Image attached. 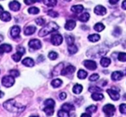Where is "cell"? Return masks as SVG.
<instances>
[{
    "instance_id": "74e56055",
    "label": "cell",
    "mask_w": 126,
    "mask_h": 117,
    "mask_svg": "<svg viewBox=\"0 0 126 117\" xmlns=\"http://www.w3.org/2000/svg\"><path fill=\"white\" fill-rule=\"evenodd\" d=\"M88 90L92 93H97V92L102 91V89L97 87V86H91V87L88 89Z\"/></svg>"
},
{
    "instance_id": "5b68a950",
    "label": "cell",
    "mask_w": 126,
    "mask_h": 117,
    "mask_svg": "<svg viewBox=\"0 0 126 117\" xmlns=\"http://www.w3.org/2000/svg\"><path fill=\"white\" fill-rule=\"evenodd\" d=\"M115 107L111 104H108L106 105L103 106V111L104 112V114L107 116H113L115 113Z\"/></svg>"
},
{
    "instance_id": "11a10c76",
    "label": "cell",
    "mask_w": 126,
    "mask_h": 117,
    "mask_svg": "<svg viewBox=\"0 0 126 117\" xmlns=\"http://www.w3.org/2000/svg\"><path fill=\"white\" fill-rule=\"evenodd\" d=\"M3 12V7H2L1 5H0V14H1Z\"/></svg>"
},
{
    "instance_id": "2e32d148",
    "label": "cell",
    "mask_w": 126,
    "mask_h": 117,
    "mask_svg": "<svg viewBox=\"0 0 126 117\" xmlns=\"http://www.w3.org/2000/svg\"><path fill=\"white\" fill-rule=\"evenodd\" d=\"M22 64H23L24 65L27 66V67H33L34 65V62L31 58H25L23 61H22Z\"/></svg>"
},
{
    "instance_id": "3957f363",
    "label": "cell",
    "mask_w": 126,
    "mask_h": 117,
    "mask_svg": "<svg viewBox=\"0 0 126 117\" xmlns=\"http://www.w3.org/2000/svg\"><path fill=\"white\" fill-rule=\"evenodd\" d=\"M119 89H117V88H114V87H112L111 89L109 90H107V93L109 94V95L110 96V98L112 99L113 100H118L120 97L119 94Z\"/></svg>"
},
{
    "instance_id": "ac0fdd59",
    "label": "cell",
    "mask_w": 126,
    "mask_h": 117,
    "mask_svg": "<svg viewBox=\"0 0 126 117\" xmlns=\"http://www.w3.org/2000/svg\"><path fill=\"white\" fill-rule=\"evenodd\" d=\"M71 10L76 13H80L83 11V6L82 5H74L71 8Z\"/></svg>"
},
{
    "instance_id": "d4e9b609",
    "label": "cell",
    "mask_w": 126,
    "mask_h": 117,
    "mask_svg": "<svg viewBox=\"0 0 126 117\" xmlns=\"http://www.w3.org/2000/svg\"><path fill=\"white\" fill-rule=\"evenodd\" d=\"M43 3L47 7H55L57 4V1H56V0H45Z\"/></svg>"
},
{
    "instance_id": "7c38bea8",
    "label": "cell",
    "mask_w": 126,
    "mask_h": 117,
    "mask_svg": "<svg viewBox=\"0 0 126 117\" xmlns=\"http://www.w3.org/2000/svg\"><path fill=\"white\" fill-rule=\"evenodd\" d=\"M20 33V28L19 26H14L12 27L11 30H10V34L13 38H16L19 36V34Z\"/></svg>"
},
{
    "instance_id": "9c48e42d",
    "label": "cell",
    "mask_w": 126,
    "mask_h": 117,
    "mask_svg": "<svg viewBox=\"0 0 126 117\" xmlns=\"http://www.w3.org/2000/svg\"><path fill=\"white\" fill-rule=\"evenodd\" d=\"M83 64L87 69L90 70H95L97 69V63L93 60H85Z\"/></svg>"
},
{
    "instance_id": "4dcf8cb0",
    "label": "cell",
    "mask_w": 126,
    "mask_h": 117,
    "mask_svg": "<svg viewBox=\"0 0 126 117\" xmlns=\"http://www.w3.org/2000/svg\"><path fill=\"white\" fill-rule=\"evenodd\" d=\"M78 47H77L76 45H74V44H72V45H70L68 47V51H69V53H70L71 54H75L78 52Z\"/></svg>"
},
{
    "instance_id": "f907efd6",
    "label": "cell",
    "mask_w": 126,
    "mask_h": 117,
    "mask_svg": "<svg viewBox=\"0 0 126 117\" xmlns=\"http://www.w3.org/2000/svg\"><path fill=\"white\" fill-rule=\"evenodd\" d=\"M38 59H39V62H41V61H43V60L45 59V57L43 55H40Z\"/></svg>"
},
{
    "instance_id": "c3c4849f",
    "label": "cell",
    "mask_w": 126,
    "mask_h": 117,
    "mask_svg": "<svg viewBox=\"0 0 126 117\" xmlns=\"http://www.w3.org/2000/svg\"><path fill=\"white\" fill-rule=\"evenodd\" d=\"M24 3H25L26 4H32V3H36V1H28V0H25V1H24Z\"/></svg>"
},
{
    "instance_id": "680465c9",
    "label": "cell",
    "mask_w": 126,
    "mask_h": 117,
    "mask_svg": "<svg viewBox=\"0 0 126 117\" xmlns=\"http://www.w3.org/2000/svg\"><path fill=\"white\" fill-rule=\"evenodd\" d=\"M30 117H38V116H30Z\"/></svg>"
},
{
    "instance_id": "7dc6e473",
    "label": "cell",
    "mask_w": 126,
    "mask_h": 117,
    "mask_svg": "<svg viewBox=\"0 0 126 117\" xmlns=\"http://www.w3.org/2000/svg\"><path fill=\"white\" fill-rule=\"evenodd\" d=\"M59 96H60V99H61V100H65V99L66 98V94L65 92H62V93L60 94V95H59Z\"/></svg>"
},
{
    "instance_id": "e0dca14e",
    "label": "cell",
    "mask_w": 126,
    "mask_h": 117,
    "mask_svg": "<svg viewBox=\"0 0 126 117\" xmlns=\"http://www.w3.org/2000/svg\"><path fill=\"white\" fill-rule=\"evenodd\" d=\"M35 30L36 28L34 26H28L24 29V34H25V35H31V34H33L35 32Z\"/></svg>"
},
{
    "instance_id": "681fc988",
    "label": "cell",
    "mask_w": 126,
    "mask_h": 117,
    "mask_svg": "<svg viewBox=\"0 0 126 117\" xmlns=\"http://www.w3.org/2000/svg\"><path fill=\"white\" fill-rule=\"evenodd\" d=\"M81 117H91V115L87 114V113H84V114H82Z\"/></svg>"
},
{
    "instance_id": "603a6c76",
    "label": "cell",
    "mask_w": 126,
    "mask_h": 117,
    "mask_svg": "<svg viewBox=\"0 0 126 117\" xmlns=\"http://www.w3.org/2000/svg\"><path fill=\"white\" fill-rule=\"evenodd\" d=\"M89 18H90V14H89L88 13H84L79 16L78 19L80 20L81 22H87L89 20Z\"/></svg>"
},
{
    "instance_id": "d590c367",
    "label": "cell",
    "mask_w": 126,
    "mask_h": 117,
    "mask_svg": "<svg viewBox=\"0 0 126 117\" xmlns=\"http://www.w3.org/2000/svg\"><path fill=\"white\" fill-rule=\"evenodd\" d=\"M22 55L23 54H19V53H16L15 54H13L12 55V58H13L14 60H15V62H19L20 59H21V58H22Z\"/></svg>"
},
{
    "instance_id": "ba28073f",
    "label": "cell",
    "mask_w": 126,
    "mask_h": 117,
    "mask_svg": "<svg viewBox=\"0 0 126 117\" xmlns=\"http://www.w3.org/2000/svg\"><path fill=\"white\" fill-rule=\"evenodd\" d=\"M63 41V38L61 34H54L51 37V43L54 44V45H60L62 43Z\"/></svg>"
},
{
    "instance_id": "5bb4252c",
    "label": "cell",
    "mask_w": 126,
    "mask_h": 117,
    "mask_svg": "<svg viewBox=\"0 0 126 117\" xmlns=\"http://www.w3.org/2000/svg\"><path fill=\"white\" fill-rule=\"evenodd\" d=\"M124 77V74L120 71H114L111 75V78L113 80H120Z\"/></svg>"
},
{
    "instance_id": "816d5d0a",
    "label": "cell",
    "mask_w": 126,
    "mask_h": 117,
    "mask_svg": "<svg viewBox=\"0 0 126 117\" xmlns=\"http://www.w3.org/2000/svg\"><path fill=\"white\" fill-rule=\"evenodd\" d=\"M126 2L125 1V2H123V3H122V8H123V9H125H125H126Z\"/></svg>"
},
{
    "instance_id": "ab89813d",
    "label": "cell",
    "mask_w": 126,
    "mask_h": 117,
    "mask_svg": "<svg viewBox=\"0 0 126 117\" xmlns=\"http://www.w3.org/2000/svg\"><path fill=\"white\" fill-rule=\"evenodd\" d=\"M45 19H43V18H41V17H40V18H38V19H35V23H37L38 25H44L45 24Z\"/></svg>"
},
{
    "instance_id": "44dd1931",
    "label": "cell",
    "mask_w": 126,
    "mask_h": 117,
    "mask_svg": "<svg viewBox=\"0 0 126 117\" xmlns=\"http://www.w3.org/2000/svg\"><path fill=\"white\" fill-rule=\"evenodd\" d=\"M100 64L103 67H108V66L111 64V60L109 59V58L103 57V58H102V59L100 60Z\"/></svg>"
},
{
    "instance_id": "cb8c5ba5",
    "label": "cell",
    "mask_w": 126,
    "mask_h": 117,
    "mask_svg": "<svg viewBox=\"0 0 126 117\" xmlns=\"http://www.w3.org/2000/svg\"><path fill=\"white\" fill-rule=\"evenodd\" d=\"M62 110H64V111H71V110H74V106L72 105L69 104V103H66V104H64L62 105Z\"/></svg>"
},
{
    "instance_id": "4fadbf2b",
    "label": "cell",
    "mask_w": 126,
    "mask_h": 117,
    "mask_svg": "<svg viewBox=\"0 0 126 117\" xmlns=\"http://www.w3.org/2000/svg\"><path fill=\"white\" fill-rule=\"evenodd\" d=\"M75 27H76V22L74 20H68L65 24V29L66 30H69V31L74 29Z\"/></svg>"
},
{
    "instance_id": "4316f807",
    "label": "cell",
    "mask_w": 126,
    "mask_h": 117,
    "mask_svg": "<svg viewBox=\"0 0 126 117\" xmlns=\"http://www.w3.org/2000/svg\"><path fill=\"white\" fill-rule=\"evenodd\" d=\"M62 84V80H60V79H56V80H52V82H51V85L53 86L54 88L60 87Z\"/></svg>"
},
{
    "instance_id": "ee69618b",
    "label": "cell",
    "mask_w": 126,
    "mask_h": 117,
    "mask_svg": "<svg viewBox=\"0 0 126 117\" xmlns=\"http://www.w3.org/2000/svg\"><path fill=\"white\" fill-rule=\"evenodd\" d=\"M10 76H15V77H17V76L19 75V72L18 70H10Z\"/></svg>"
},
{
    "instance_id": "f546056e",
    "label": "cell",
    "mask_w": 126,
    "mask_h": 117,
    "mask_svg": "<svg viewBox=\"0 0 126 117\" xmlns=\"http://www.w3.org/2000/svg\"><path fill=\"white\" fill-rule=\"evenodd\" d=\"M97 110V107L96 105H90L86 109V111H87V114L91 115L93 112H96Z\"/></svg>"
},
{
    "instance_id": "f35d334b",
    "label": "cell",
    "mask_w": 126,
    "mask_h": 117,
    "mask_svg": "<svg viewBox=\"0 0 126 117\" xmlns=\"http://www.w3.org/2000/svg\"><path fill=\"white\" fill-rule=\"evenodd\" d=\"M48 57L50 59H51V60H55L56 58L58 57V54L57 53H56V52H54V51H51V52H50L48 54Z\"/></svg>"
},
{
    "instance_id": "7402d4cb",
    "label": "cell",
    "mask_w": 126,
    "mask_h": 117,
    "mask_svg": "<svg viewBox=\"0 0 126 117\" xmlns=\"http://www.w3.org/2000/svg\"><path fill=\"white\" fill-rule=\"evenodd\" d=\"M82 84H75L74 85V87H73L72 89V91L74 94H80L81 92L82 91Z\"/></svg>"
},
{
    "instance_id": "836d02e7",
    "label": "cell",
    "mask_w": 126,
    "mask_h": 117,
    "mask_svg": "<svg viewBox=\"0 0 126 117\" xmlns=\"http://www.w3.org/2000/svg\"><path fill=\"white\" fill-rule=\"evenodd\" d=\"M66 42L69 46L72 45L73 43H74V38L71 35H66Z\"/></svg>"
},
{
    "instance_id": "1f68e13d",
    "label": "cell",
    "mask_w": 126,
    "mask_h": 117,
    "mask_svg": "<svg viewBox=\"0 0 126 117\" xmlns=\"http://www.w3.org/2000/svg\"><path fill=\"white\" fill-rule=\"evenodd\" d=\"M104 25L102 23H97L94 25V30H96L97 32H101L104 29Z\"/></svg>"
},
{
    "instance_id": "52a82bcc",
    "label": "cell",
    "mask_w": 126,
    "mask_h": 117,
    "mask_svg": "<svg viewBox=\"0 0 126 117\" xmlns=\"http://www.w3.org/2000/svg\"><path fill=\"white\" fill-rule=\"evenodd\" d=\"M29 46L30 49H40L41 48V42L38 39H31L30 41L29 42Z\"/></svg>"
},
{
    "instance_id": "8d00e7d4",
    "label": "cell",
    "mask_w": 126,
    "mask_h": 117,
    "mask_svg": "<svg viewBox=\"0 0 126 117\" xmlns=\"http://www.w3.org/2000/svg\"><path fill=\"white\" fill-rule=\"evenodd\" d=\"M59 117H70V115H69L68 112L64 111L63 110H60L57 113Z\"/></svg>"
},
{
    "instance_id": "e575fe53",
    "label": "cell",
    "mask_w": 126,
    "mask_h": 117,
    "mask_svg": "<svg viewBox=\"0 0 126 117\" xmlns=\"http://www.w3.org/2000/svg\"><path fill=\"white\" fill-rule=\"evenodd\" d=\"M28 12H29L30 13H31V14H37V13H39L40 9L36 7H31L28 9Z\"/></svg>"
},
{
    "instance_id": "60d3db41",
    "label": "cell",
    "mask_w": 126,
    "mask_h": 117,
    "mask_svg": "<svg viewBox=\"0 0 126 117\" xmlns=\"http://www.w3.org/2000/svg\"><path fill=\"white\" fill-rule=\"evenodd\" d=\"M99 79V75L97 74H93L92 75L89 77V80L90 81H96Z\"/></svg>"
},
{
    "instance_id": "6da1fadb",
    "label": "cell",
    "mask_w": 126,
    "mask_h": 117,
    "mask_svg": "<svg viewBox=\"0 0 126 117\" xmlns=\"http://www.w3.org/2000/svg\"><path fill=\"white\" fill-rule=\"evenodd\" d=\"M3 107L11 113H20L25 109V106L17 103L15 100H9L3 103Z\"/></svg>"
},
{
    "instance_id": "bcb514c9",
    "label": "cell",
    "mask_w": 126,
    "mask_h": 117,
    "mask_svg": "<svg viewBox=\"0 0 126 117\" xmlns=\"http://www.w3.org/2000/svg\"><path fill=\"white\" fill-rule=\"evenodd\" d=\"M17 52L21 54H24L25 53V49H24V48L22 47V46H19V47L17 48Z\"/></svg>"
},
{
    "instance_id": "484cf974",
    "label": "cell",
    "mask_w": 126,
    "mask_h": 117,
    "mask_svg": "<svg viewBox=\"0 0 126 117\" xmlns=\"http://www.w3.org/2000/svg\"><path fill=\"white\" fill-rule=\"evenodd\" d=\"M99 39H100V36H99V34H91V35L88 36V40L91 42H93V43L97 42Z\"/></svg>"
},
{
    "instance_id": "b9f144b4",
    "label": "cell",
    "mask_w": 126,
    "mask_h": 117,
    "mask_svg": "<svg viewBox=\"0 0 126 117\" xmlns=\"http://www.w3.org/2000/svg\"><path fill=\"white\" fill-rule=\"evenodd\" d=\"M118 58H119V60H120V61L125 62V59H126V54H125V53H119V56H118Z\"/></svg>"
},
{
    "instance_id": "8fae6325",
    "label": "cell",
    "mask_w": 126,
    "mask_h": 117,
    "mask_svg": "<svg viewBox=\"0 0 126 117\" xmlns=\"http://www.w3.org/2000/svg\"><path fill=\"white\" fill-rule=\"evenodd\" d=\"M9 9L13 11H19L20 9V3L17 1H12L9 3Z\"/></svg>"
},
{
    "instance_id": "83f0119b",
    "label": "cell",
    "mask_w": 126,
    "mask_h": 117,
    "mask_svg": "<svg viewBox=\"0 0 126 117\" xmlns=\"http://www.w3.org/2000/svg\"><path fill=\"white\" fill-rule=\"evenodd\" d=\"M87 73L85 70H80L78 72V77L80 79V80H84L85 78H87Z\"/></svg>"
},
{
    "instance_id": "ffe728a7",
    "label": "cell",
    "mask_w": 126,
    "mask_h": 117,
    "mask_svg": "<svg viewBox=\"0 0 126 117\" xmlns=\"http://www.w3.org/2000/svg\"><path fill=\"white\" fill-rule=\"evenodd\" d=\"M0 49H2L3 52H5V53H9L10 51L12 50V46L9 45L8 44H2L0 46Z\"/></svg>"
},
{
    "instance_id": "277c9868",
    "label": "cell",
    "mask_w": 126,
    "mask_h": 117,
    "mask_svg": "<svg viewBox=\"0 0 126 117\" xmlns=\"http://www.w3.org/2000/svg\"><path fill=\"white\" fill-rule=\"evenodd\" d=\"M14 84H15V79H14V77H12V76L7 75L2 79V84L4 87L9 88L11 86H13Z\"/></svg>"
},
{
    "instance_id": "7a4b0ae2",
    "label": "cell",
    "mask_w": 126,
    "mask_h": 117,
    "mask_svg": "<svg viewBox=\"0 0 126 117\" xmlns=\"http://www.w3.org/2000/svg\"><path fill=\"white\" fill-rule=\"evenodd\" d=\"M58 29H59V26L56 24L55 22H50V23L46 24V27H44L43 29L40 30L39 36L40 37H44V36L47 35V34H49L50 33L55 32Z\"/></svg>"
},
{
    "instance_id": "9f6ffc18",
    "label": "cell",
    "mask_w": 126,
    "mask_h": 117,
    "mask_svg": "<svg viewBox=\"0 0 126 117\" xmlns=\"http://www.w3.org/2000/svg\"><path fill=\"white\" fill-rule=\"evenodd\" d=\"M3 40V35H0V43Z\"/></svg>"
},
{
    "instance_id": "7bdbcfd3",
    "label": "cell",
    "mask_w": 126,
    "mask_h": 117,
    "mask_svg": "<svg viewBox=\"0 0 126 117\" xmlns=\"http://www.w3.org/2000/svg\"><path fill=\"white\" fill-rule=\"evenodd\" d=\"M125 106H126L125 104H121L120 105H119V110H120L121 114H123V115H125V113H126Z\"/></svg>"
},
{
    "instance_id": "9a60e30c",
    "label": "cell",
    "mask_w": 126,
    "mask_h": 117,
    "mask_svg": "<svg viewBox=\"0 0 126 117\" xmlns=\"http://www.w3.org/2000/svg\"><path fill=\"white\" fill-rule=\"evenodd\" d=\"M0 19L2 21H4V22H9L11 20V15L9 12H4L3 11V13L0 14Z\"/></svg>"
},
{
    "instance_id": "8992f818",
    "label": "cell",
    "mask_w": 126,
    "mask_h": 117,
    "mask_svg": "<svg viewBox=\"0 0 126 117\" xmlns=\"http://www.w3.org/2000/svg\"><path fill=\"white\" fill-rule=\"evenodd\" d=\"M75 70H76V68H75L74 66L68 65L65 69H62V71H61V74H62L63 76H70L74 73Z\"/></svg>"
},
{
    "instance_id": "d6986e66",
    "label": "cell",
    "mask_w": 126,
    "mask_h": 117,
    "mask_svg": "<svg viewBox=\"0 0 126 117\" xmlns=\"http://www.w3.org/2000/svg\"><path fill=\"white\" fill-rule=\"evenodd\" d=\"M104 98L103 94L101 93H93L92 94V99L95 101H98V100H102Z\"/></svg>"
},
{
    "instance_id": "30bf717a",
    "label": "cell",
    "mask_w": 126,
    "mask_h": 117,
    "mask_svg": "<svg viewBox=\"0 0 126 117\" xmlns=\"http://www.w3.org/2000/svg\"><path fill=\"white\" fill-rule=\"evenodd\" d=\"M106 9L104 7H103L102 5H97L94 9V13L97 15H104L106 14Z\"/></svg>"
},
{
    "instance_id": "6f0895ef",
    "label": "cell",
    "mask_w": 126,
    "mask_h": 117,
    "mask_svg": "<svg viewBox=\"0 0 126 117\" xmlns=\"http://www.w3.org/2000/svg\"><path fill=\"white\" fill-rule=\"evenodd\" d=\"M3 52L2 51V49H0V55H1V54H3Z\"/></svg>"
},
{
    "instance_id": "f6af8a7d",
    "label": "cell",
    "mask_w": 126,
    "mask_h": 117,
    "mask_svg": "<svg viewBox=\"0 0 126 117\" xmlns=\"http://www.w3.org/2000/svg\"><path fill=\"white\" fill-rule=\"evenodd\" d=\"M48 15L50 16V17H52V18L58 17V13H56V12H55V11H52V10H50V11H48Z\"/></svg>"
},
{
    "instance_id": "f1b7e54d",
    "label": "cell",
    "mask_w": 126,
    "mask_h": 117,
    "mask_svg": "<svg viewBox=\"0 0 126 117\" xmlns=\"http://www.w3.org/2000/svg\"><path fill=\"white\" fill-rule=\"evenodd\" d=\"M44 111L47 116H52L54 113V107H49V106H46V107L44 108Z\"/></svg>"
},
{
    "instance_id": "d6a6232c",
    "label": "cell",
    "mask_w": 126,
    "mask_h": 117,
    "mask_svg": "<svg viewBox=\"0 0 126 117\" xmlns=\"http://www.w3.org/2000/svg\"><path fill=\"white\" fill-rule=\"evenodd\" d=\"M44 104L46 106H49V107H54L55 106V101L53 100H51V99L46 100V101L44 102Z\"/></svg>"
},
{
    "instance_id": "f5cc1de1",
    "label": "cell",
    "mask_w": 126,
    "mask_h": 117,
    "mask_svg": "<svg viewBox=\"0 0 126 117\" xmlns=\"http://www.w3.org/2000/svg\"><path fill=\"white\" fill-rule=\"evenodd\" d=\"M118 1H109V3H111V4H115V3H117Z\"/></svg>"
},
{
    "instance_id": "db71d44e",
    "label": "cell",
    "mask_w": 126,
    "mask_h": 117,
    "mask_svg": "<svg viewBox=\"0 0 126 117\" xmlns=\"http://www.w3.org/2000/svg\"><path fill=\"white\" fill-rule=\"evenodd\" d=\"M3 95H4V93H3V92H2L1 90H0V98H2Z\"/></svg>"
}]
</instances>
